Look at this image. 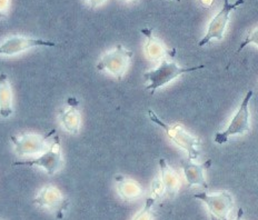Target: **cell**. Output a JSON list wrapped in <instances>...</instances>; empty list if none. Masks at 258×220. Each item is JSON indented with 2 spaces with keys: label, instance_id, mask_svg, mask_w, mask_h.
I'll list each match as a JSON object with an SVG mask.
<instances>
[{
  "label": "cell",
  "instance_id": "6da1fadb",
  "mask_svg": "<svg viewBox=\"0 0 258 220\" xmlns=\"http://www.w3.org/2000/svg\"><path fill=\"white\" fill-rule=\"evenodd\" d=\"M205 67V65L181 67L178 63L175 62L174 58H166L163 61H160L159 65L155 69L145 72V80L148 83L146 89L150 91V94L154 95L156 90H158L161 87H165L166 85L170 84L173 80L181 76V75L201 70V69H204Z\"/></svg>",
  "mask_w": 258,
  "mask_h": 220
},
{
  "label": "cell",
  "instance_id": "7a4b0ae2",
  "mask_svg": "<svg viewBox=\"0 0 258 220\" xmlns=\"http://www.w3.org/2000/svg\"><path fill=\"white\" fill-rule=\"evenodd\" d=\"M148 116L149 119L154 123L163 128L170 141H173L177 147L185 150L188 155V158L190 160L198 159V156H200V149H198V147L201 144L200 138L192 136L190 132H188V130H186L179 123H174V125L166 123L153 110H148Z\"/></svg>",
  "mask_w": 258,
  "mask_h": 220
},
{
  "label": "cell",
  "instance_id": "3957f363",
  "mask_svg": "<svg viewBox=\"0 0 258 220\" xmlns=\"http://www.w3.org/2000/svg\"><path fill=\"white\" fill-rule=\"evenodd\" d=\"M132 58L133 51L127 49L125 46L117 45L100 57L97 62V69L117 79H121L128 70Z\"/></svg>",
  "mask_w": 258,
  "mask_h": 220
},
{
  "label": "cell",
  "instance_id": "277c9868",
  "mask_svg": "<svg viewBox=\"0 0 258 220\" xmlns=\"http://www.w3.org/2000/svg\"><path fill=\"white\" fill-rule=\"evenodd\" d=\"M252 90H248L245 95L244 99L241 100L239 108L230 120L228 127L222 132H217L214 137V141L218 144H224L228 141L230 137L235 135H244L250 131V112L249 103L252 97Z\"/></svg>",
  "mask_w": 258,
  "mask_h": 220
},
{
  "label": "cell",
  "instance_id": "5b68a950",
  "mask_svg": "<svg viewBox=\"0 0 258 220\" xmlns=\"http://www.w3.org/2000/svg\"><path fill=\"white\" fill-rule=\"evenodd\" d=\"M13 165L26 166V167H39L44 169L48 175H55L61 169L63 165L62 152L58 136L51 137L49 147L38 157L27 159L24 162H15Z\"/></svg>",
  "mask_w": 258,
  "mask_h": 220
},
{
  "label": "cell",
  "instance_id": "8992f818",
  "mask_svg": "<svg viewBox=\"0 0 258 220\" xmlns=\"http://www.w3.org/2000/svg\"><path fill=\"white\" fill-rule=\"evenodd\" d=\"M245 0H237L234 4H230L229 0H224V5L222 9L214 16V18L211 20V23L208 24L206 35L203 37V39L198 42V47H204L207 44H209L212 40H223L225 36L226 27L228 25L229 16L230 13L239 7L240 5H243Z\"/></svg>",
  "mask_w": 258,
  "mask_h": 220
},
{
  "label": "cell",
  "instance_id": "52a82bcc",
  "mask_svg": "<svg viewBox=\"0 0 258 220\" xmlns=\"http://www.w3.org/2000/svg\"><path fill=\"white\" fill-rule=\"evenodd\" d=\"M38 47L53 48L59 47V45L53 41L41 38H35V37L14 35L7 37V38L0 44V56H17L19 53H23L27 50L34 49V48Z\"/></svg>",
  "mask_w": 258,
  "mask_h": 220
},
{
  "label": "cell",
  "instance_id": "ba28073f",
  "mask_svg": "<svg viewBox=\"0 0 258 220\" xmlns=\"http://www.w3.org/2000/svg\"><path fill=\"white\" fill-rule=\"evenodd\" d=\"M34 203L39 208L52 212L57 219H62L69 207V201L57 187L48 185L37 194Z\"/></svg>",
  "mask_w": 258,
  "mask_h": 220
},
{
  "label": "cell",
  "instance_id": "9c48e42d",
  "mask_svg": "<svg viewBox=\"0 0 258 220\" xmlns=\"http://www.w3.org/2000/svg\"><path fill=\"white\" fill-rule=\"evenodd\" d=\"M194 198L205 203L212 216L217 220H228L229 212L234 206V199L230 192L220 191L209 195L206 191H202L194 195Z\"/></svg>",
  "mask_w": 258,
  "mask_h": 220
},
{
  "label": "cell",
  "instance_id": "30bf717a",
  "mask_svg": "<svg viewBox=\"0 0 258 220\" xmlns=\"http://www.w3.org/2000/svg\"><path fill=\"white\" fill-rule=\"evenodd\" d=\"M15 153L21 157L36 158L45 153L49 147L48 139L37 133H23L19 136L12 137Z\"/></svg>",
  "mask_w": 258,
  "mask_h": 220
},
{
  "label": "cell",
  "instance_id": "8fae6325",
  "mask_svg": "<svg viewBox=\"0 0 258 220\" xmlns=\"http://www.w3.org/2000/svg\"><path fill=\"white\" fill-rule=\"evenodd\" d=\"M141 33L146 37V44H145L144 50L145 55L150 61L160 62L166 58H175V49H169L166 47L164 41L157 36H155L153 30L150 28H143Z\"/></svg>",
  "mask_w": 258,
  "mask_h": 220
},
{
  "label": "cell",
  "instance_id": "7c38bea8",
  "mask_svg": "<svg viewBox=\"0 0 258 220\" xmlns=\"http://www.w3.org/2000/svg\"><path fill=\"white\" fill-rule=\"evenodd\" d=\"M212 166V159H208L206 163L202 165L190 164L187 162H182L181 167L184 171V176L187 184L189 186H202L207 189L208 184L205 178L206 170Z\"/></svg>",
  "mask_w": 258,
  "mask_h": 220
},
{
  "label": "cell",
  "instance_id": "4fadbf2b",
  "mask_svg": "<svg viewBox=\"0 0 258 220\" xmlns=\"http://www.w3.org/2000/svg\"><path fill=\"white\" fill-rule=\"evenodd\" d=\"M77 103H71L59 111V121L68 133L76 135L82 128V115L77 109Z\"/></svg>",
  "mask_w": 258,
  "mask_h": 220
},
{
  "label": "cell",
  "instance_id": "5bb4252c",
  "mask_svg": "<svg viewBox=\"0 0 258 220\" xmlns=\"http://www.w3.org/2000/svg\"><path fill=\"white\" fill-rule=\"evenodd\" d=\"M159 180L164 187L166 194H168L169 196H175L179 191V188L181 186L178 174L170 167L167 160L164 158L159 159Z\"/></svg>",
  "mask_w": 258,
  "mask_h": 220
},
{
  "label": "cell",
  "instance_id": "9a60e30c",
  "mask_svg": "<svg viewBox=\"0 0 258 220\" xmlns=\"http://www.w3.org/2000/svg\"><path fill=\"white\" fill-rule=\"evenodd\" d=\"M116 188L119 196L126 201L136 200L143 195V188L136 180L128 178L122 175L115 177Z\"/></svg>",
  "mask_w": 258,
  "mask_h": 220
},
{
  "label": "cell",
  "instance_id": "2e32d148",
  "mask_svg": "<svg viewBox=\"0 0 258 220\" xmlns=\"http://www.w3.org/2000/svg\"><path fill=\"white\" fill-rule=\"evenodd\" d=\"M13 88L6 74H0V116L9 118L13 115Z\"/></svg>",
  "mask_w": 258,
  "mask_h": 220
},
{
  "label": "cell",
  "instance_id": "e0dca14e",
  "mask_svg": "<svg viewBox=\"0 0 258 220\" xmlns=\"http://www.w3.org/2000/svg\"><path fill=\"white\" fill-rule=\"evenodd\" d=\"M155 201L156 199L153 197L147 198L145 206L136 213V216L134 217L133 220H154L153 208L155 205Z\"/></svg>",
  "mask_w": 258,
  "mask_h": 220
},
{
  "label": "cell",
  "instance_id": "ac0fdd59",
  "mask_svg": "<svg viewBox=\"0 0 258 220\" xmlns=\"http://www.w3.org/2000/svg\"><path fill=\"white\" fill-rule=\"evenodd\" d=\"M250 44L258 47V27H257V28L252 29V30H250V31H248V33H247L245 39L240 42L238 49L236 50V53H239L241 50L244 49L245 47H247Z\"/></svg>",
  "mask_w": 258,
  "mask_h": 220
},
{
  "label": "cell",
  "instance_id": "d6986e66",
  "mask_svg": "<svg viewBox=\"0 0 258 220\" xmlns=\"http://www.w3.org/2000/svg\"><path fill=\"white\" fill-rule=\"evenodd\" d=\"M152 197L155 198V199H158V198L163 197V195L165 194V189L163 185H161L160 180H156L155 184L153 185V189H152Z\"/></svg>",
  "mask_w": 258,
  "mask_h": 220
},
{
  "label": "cell",
  "instance_id": "ffe728a7",
  "mask_svg": "<svg viewBox=\"0 0 258 220\" xmlns=\"http://www.w3.org/2000/svg\"><path fill=\"white\" fill-rule=\"evenodd\" d=\"M10 8V0H0V18L6 17Z\"/></svg>",
  "mask_w": 258,
  "mask_h": 220
},
{
  "label": "cell",
  "instance_id": "44dd1931",
  "mask_svg": "<svg viewBox=\"0 0 258 220\" xmlns=\"http://www.w3.org/2000/svg\"><path fill=\"white\" fill-rule=\"evenodd\" d=\"M107 0H83V3L89 8H97L104 5Z\"/></svg>",
  "mask_w": 258,
  "mask_h": 220
},
{
  "label": "cell",
  "instance_id": "7402d4cb",
  "mask_svg": "<svg viewBox=\"0 0 258 220\" xmlns=\"http://www.w3.org/2000/svg\"><path fill=\"white\" fill-rule=\"evenodd\" d=\"M215 0H200V3L204 8H211L214 5Z\"/></svg>",
  "mask_w": 258,
  "mask_h": 220
},
{
  "label": "cell",
  "instance_id": "603a6c76",
  "mask_svg": "<svg viewBox=\"0 0 258 220\" xmlns=\"http://www.w3.org/2000/svg\"><path fill=\"white\" fill-rule=\"evenodd\" d=\"M243 216H244V210L241 208H239L237 211V216H236L235 220H243Z\"/></svg>",
  "mask_w": 258,
  "mask_h": 220
},
{
  "label": "cell",
  "instance_id": "cb8c5ba5",
  "mask_svg": "<svg viewBox=\"0 0 258 220\" xmlns=\"http://www.w3.org/2000/svg\"><path fill=\"white\" fill-rule=\"evenodd\" d=\"M211 220H217V219H216V218H215L214 216H212V219H211Z\"/></svg>",
  "mask_w": 258,
  "mask_h": 220
},
{
  "label": "cell",
  "instance_id": "d4e9b609",
  "mask_svg": "<svg viewBox=\"0 0 258 220\" xmlns=\"http://www.w3.org/2000/svg\"><path fill=\"white\" fill-rule=\"evenodd\" d=\"M125 2H134V0H125Z\"/></svg>",
  "mask_w": 258,
  "mask_h": 220
},
{
  "label": "cell",
  "instance_id": "484cf974",
  "mask_svg": "<svg viewBox=\"0 0 258 220\" xmlns=\"http://www.w3.org/2000/svg\"><path fill=\"white\" fill-rule=\"evenodd\" d=\"M176 2H177V3H180V2H181V0H176Z\"/></svg>",
  "mask_w": 258,
  "mask_h": 220
}]
</instances>
